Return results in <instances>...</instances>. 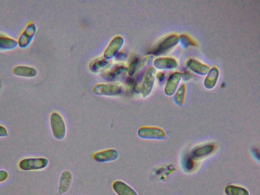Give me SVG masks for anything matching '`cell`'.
I'll return each mask as SVG.
<instances>
[{
  "mask_svg": "<svg viewBox=\"0 0 260 195\" xmlns=\"http://www.w3.org/2000/svg\"><path fill=\"white\" fill-rule=\"evenodd\" d=\"M50 125L55 138L62 140L66 136L67 126L63 117L59 114L54 113L50 118Z\"/></svg>",
  "mask_w": 260,
  "mask_h": 195,
  "instance_id": "obj_1",
  "label": "cell"
},
{
  "mask_svg": "<svg viewBox=\"0 0 260 195\" xmlns=\"http://www.w3.org/2000/svg\"><path fill=\"white\" fill-rule=\"evenodd\" d=\"M139 138L145 140H163L167 138V134L162 129L155 127L144 126L137 131Z\"/></svg>",
  "mask_w": 260,
  "mask_h": 195,
  "instance_id": "obj_2",
  "label": "cell"
},
{
  "mask_svg": "<svg viewBox=\"0 0 260 195\" xmlns=\"http://www.w3.org/2000/svg\"><path fill=\"white\" fill-rule=\"evenodd\" d=\"M49 161L45 157H30L24 158L19 163V168L23 171L38 170L45 169Z\"/></svg>",
  "mask_w": 260,
  "mask_h": 195,
  "instance_id": "obj_3",
  "label": "cell"
},
{
  "mask_svg": "<svg viewBox=\"0 0 260 195\" xmlns=\"http://www.w3.org/2000/svg\"><path fill=\"white\" fill-rule=\"evenodd\" d=\"M92 157L97 162L110 163L116 161L120 157V153L115 149H109L94 153Z\"/></svg>",
  "mask_w": 260,
  "mask_h": 195,
  "instance_id": "obj_4",
  "label": "cell"
},
{
  "mask_svg": "<svg viewBox=\"0 0 260 195\" xmlns=\"http://www.w3.org/2000/svg\"><path fill=\"white\" fill-rule=\"evenodd\" d=\"M93 93L97 95L114 96L120 95L122 93V89L117 85L99 84L94 88Z\"/></svg>",
  "mask_w": 260,
  "mask_h": 195,
  "instance_id": "obj_5",
  "label": "cell"
},
{
  "mask_svg": "<svg viewBox=\"0 0 260 195\" xmlns=\"http://www.w3.org/2000/svg\"><path fill=\"white\" fill-rule=\"evenodd\" d=\"M37 31V29L35 24L33 23L29 24L20 36L18 42L20 47L25 48L29 46Z\"/></svg>",
  "mask_w": 260,
  "mask_h": 195,
  "instance_id": "obj_6",
  "label": "cell"
},
{
  "mask_svg": "<svg viewBox=\"0 0 260 195\" xmlns=\"http://www.w3.org/2000/svg\"><path fill=\"white\" fill-rule=\"evenodd\" d=\"M112 187L117 195H138L132 187L122 180L115 181L113 183Z\"/></svg>",
  "mask_w": 260,
  "mask_h": 195,
  "instance_id": "obj_7",
  "label": "cell"
},
{
  "mask_svg": "<svg viewBox=\"0 0 260 195\" xmlns=\"http://www.w3.org/2000/svg\"><path fill=\"white\" fill-rule=\"evenodd\" d=\"M73 176L69 171L65 170L62 173L59 180L58 193L64 194L67 193L72 186Z\"/></svg>",
  "mask_w": 260,
  "mask_h": 195,
  "instance_id": "obj_8",
  "label": "cell"
},
{
  "mask_svg": "<svg viewBox=\"0 0 260 195\" xmlns=\"http://www.w3.org/2000/svg\"><path fill=\"white\" fill-rule=\"evenodd\" d=\"M123 43V39L121 37H117L111 42L109 46L106 49L104 57L108 58H113L119 52Z\"/></svg>",
  "mask_w": 260,
  "mask_h": 195,
  "instance_id": "obj_9",
  "label": "cell"
},
{
  "mask_svg": "<svg viewBox=\"0 0 260 195\" xmlns=\"http://www.w3.org/2000/svg\"><path fill=\"white\" fill-rule=\"evenodd\" d=\"M153 72L154 69L150 68L146 75L143 88H142V95L144 98H146L150 93L152 87L154 78H153Z\"/></svg>",
  "mask_w": 260,
  "mask_h": 195,
  "instance_id": "obj_10",
  "label": "cell"
},
{
  "mask_svg": "<svg viewBox=\"0 0 260 195\" xmlns=\"http://www.w3.org/2000/svg\"><path fill=\"white\" fill-rule=\"evenodd\" d=\"M15 75L26 78H33L37 75V71L32 67L18 66L13 70Z\"/></svg>",
  "mask_w": 260,
  "mask_h": 195,
  "instance_id": "obj_11",
  "label": "cell"
},
{
  "mask_svg": "<svg viewBox=\"0 0 260 195\" xmlns=\"http://www.w3.org/2000/svg\"><path fill=\"white\" fill-rule=\"evenodd\" d=\"M18 45V42L15 40L0 35V51L14 50Z\"/></svg>",
  "mask_w": 260,
  "mask_h": 195,
  "instance_id": "obj_12",
  "label": "cell"
},
{
  "mask_svg": "<svg viewBox=\"0 0 260 195\" xmlns=\"http://www.w3.org/2000/svg\"><path fill=\"white\" fill-rule=\"evenodd\" d=\"M214 146L211 144H208L195 149L192 152L191 157L193 158H200L208 155L214 150Z\"/></svg>",
  "mask_w": 260,
  "mask_h": 195,
  "instance_id": "obj_13",
  "label": "cell"
},
{
  "mask_svg": "<svg viewBox=\"0 0 260 195\" xmlns=\"http://www.w3.org/2000/svg\"><path fill=\"white\" fill-rule=\"evenodd\" d=\"M177 42V38H174V37H173V38L171 37V38H169L162 42L152 53L156 55L161 54L165 51L169 50V48L174 46Z\"/></svg>",
  "mask_w": 260,
  "mask_h": 195,
  "instance_id": "obj_14",
  "label": "cell"
},
{
  "mask_svg": "<svg viewBox=\"0 0 260 195\" xmlns=\"http://www.w3.org/2000/svg\"><path fill=\"white\" fill-rule=\"evenodd\" d=\"M181 79V76L179 74H174L170 77L168 84L165 89V93L169 96L172 95L175 91L177 85Z\"/></svg>",
  "mask_w": 260,
  "mask_h": 195,
  "instance_id": "obj_15",
  "label": "cell"
},
{
  "mask_svg": "<svg viewBox=\"0 0 260 195\" xmlns=\"http://www.w3.org/2000/svg\"><path fill=\"white\" fill-rule=\"evenodd\" d=\"M224 191L226 195H250L246 189L234 185L227 186Z\"/></svg>",
  "mask_w": 260,
  "mask_h": 195,
  "instance_id": "obj_16",
  "label": "cell"
},
{
  "mask_svg": "<svg viewBox=\"0 0 260 195\" xmlns=\"http://www.w3.org/2000/svg\"><path fill=\"white\" fill-rule=\"evenodd\" d=\"M188 66L195 72L198 73V74L205 75L209 70L208 67L197 62H191Z\"/></svg>",
  "mask_w": 260,
  "mask_h": 195,
  "instance_id": "obj_17",
  "label": "cell"
},
{
  "mask_svg": "<svg viewBox=\"0 0 260 195\" xmlns=\"http://www.w3.org/2000/svg\"><path fill=\"white\" fill-rule=\"evenodd\" d=\"M108 64V61L105 59H101L95 61L92 63L91 66V69L93 71H96L104 67Z\"/></svg>",
  "mask_w": 260,
  "mask_h": 195,
  "instance_id": "obj_18",
  "label": "cell"
},
{
  "mask_svg": "<svg viewBox=\"0 0 260 195\" xmlns=\"http://www.w3.org/2000/svg\"><path fill=\"white\" fill-rule=\"evenodd\" d=\"M184 166L188 172L191 171L194 167V162L191 156H187L184 160Z\"/></svg>",
  "mask_w": 260,
  "mask_h": 195,
  "instance_id": "obj_19",
  "label": "cell"
},
{
  "mask_svg": "<svg viewBox=\"0 0 260 195\" xmlns=\"http://www.w3.org/2000/svg\"><path fill=\"white\" fill-rule=\"evenodd\" d=\"M185 89L182 86L178 92H177L175 97V102L179 105L182 106L184 103L185 96Z\"/></svg>",
  "mask_w": 260,
  "mask_h": 195,
  "instance_id": "obj_20",
  "label": "cell"
},
{
  "mask_svg": "<svg viewBox=\"0 0 260 195\" xmlns=\"http://www.w3.org/2000/svg\"><path fill=\"white\" fill-rule=\"evenodd\" d=\"M138 63V58H134L131 62V64H130L129 67V75L130 76H132L134 74V73L135 71V68Z\"/></svg>",
  "mask_w": 260,
  "mask_h": 195,
  "instance_id": "obj_21",
  "label": "cell"
},
{
  "mask_svg": "<svg viewBox=\"0 0 260 195\" xmlns=\"http://www.w3.org/2000/svg\"><path fill=\"white\" fill-rule=\"evenodd\" d=\"M125 70V68L124 67H120L116 68L114 70L110 73L109 75V78L112 79L114 78L117 75H119L120 73L122 72Z\"/></svg>",
  "mask_w": 260,
  "mask_h": 195,
  "instance_id": "obj_22",
  "label": "cell"
},
{
  "mask_svg": "<svg viewBox=\"0 0 260 195\" xmlns=\"http://www.w3.org/2000/svg\"><path fill=\"white\" fill-rule=\"evenodd\" d=\"M9 176L8 173L6 171L0 170V183L6 181Z\"/></svg>",
  "mask_w": 260,
  "mask_h": 195,
  "instance_id": "obj_23",
  "label": "cell"
},
{
  "mask_svg": "<svg viewBox=\"0 0 260 195\" xmlns=\"http://www.w3.org/2000/svg\"><path fill=\"white\" fill-rule=\"evenodd\" d=\"M8 136L7 129L3 126L0 125V137H5Z\"/></svg>",
  "mask_w": 260,
  "mask_h": 195,
  "instance_id": "obj_24",
  "label": "cell"
}]
</instances>
